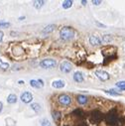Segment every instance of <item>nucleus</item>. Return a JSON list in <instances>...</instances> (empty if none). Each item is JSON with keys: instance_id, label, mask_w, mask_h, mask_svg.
Listing matches in <instances>:
<instances>
[{"instance_id": "8", "label": "nucleus", "mask_w": 125, "mask_h": 126, "mask_svg": "<svg viewBox=\"0 0 125 126\" xmlns=\"http://www.w3.org/2000/svg\"><path fill=\"white\" fill-rule=\"evenodd\" d=\"M20 98H21L22 102H24V103H30L31 101H32V99H33V95H32V93H31V92L25 91V92H23L21 94V97Z\"/></svg>"}, {"instance_id": "27", "label": "nucleus", "mask_w": 125, "mask_h": 126, "mask_svg": "<svg viewBox=\"0 0 125 126\" xmlns=\"http://www.w3.org/2000/svg\"><path fill=\"white\" fill-rule=\"evenodd\" d=\"M92 3L94 5H99V4H101V1H100V0H93Z\"/></svg>"}, {"instance_id": "25", "label": "nucleus", "mask_w": 125, "mask_h": 126, "mask_svg": "<svg viewBox=\"0 0 125 126\" xmlns=\"http://www.w3.org/2000/svg\"><path fill=\"white\" fill-rule=\"evenodd\" d=\"M9 27H10V23L9 22L0 21V28H9Z\"/></svg>"}, {"instance_id": "4", "label": "nucleus", "mask_w": 125, "mask_h": 126, "mask_svg": "<svg viewBox=\"0 0 125 126\" xmlns=\"http://www.w3.org/2000/svg\"><path fill=\"white\" fill-rule=\"evenodd\" d=\"M58 101L62 106H69L72 103V97L68 94H60L58 97Z\"/></svg>"}, {"instance_id": "19", "label": "nucleus", "mask_w": 125, "mask_h": 126, "mask_svg": "<svg viewBox=\"0 0 125 126\" xmlns=\"http://www.w3.org/2000/svg\"><path fill=\"white\" fill-rule=\"evenodd\" d=\"M30 84H31V86H33V87H35V88L42 87V85H41V84L39 83V81L36 80V79H31V80H30Z\"/></svg>"}, {"instance_id": "17", "label": "nucleus", "mask_w": 125, "mask_h": 126, "mask_svg": "<svg viewBox=\"0 0 125 126\" xmlns=\"http://www.w3.org/2000/svg\"><path fill=\"white\" fill-rule=\"evenodd\" d=\"M45 3H46V2L43 1V0H37V1H34V7H35L36 9H40V8H42V7L44 6Z\"/></svg>"}, {"instance_id": "5", "label": "nucleus", "mask_w": 125, "mask_h": 126, "mask_svg": "<svg viewBox=\"0 0 125 126\" xmlns=\"http://www.w3.org/2000/svg\"><path fill=\"white\" fill-rule=\"evenodd\" d=\"M72 115L77 119V121L85 120V118H86V113L81 108H76V109H74L72 111Z\"/></svg>"}, {"instance_id": "24", "label": "nucleus", "mask_w": 125, "mask_h": 126, "mask_svg": "<svg viewBox=\"0 0 125 126\" xmlns=\"http://www.w3.org/2000/svg\"><path fill=\"white\" fill-rule=\"evenodd\" d=\"M106 93H109L110 95H114V96H117V95H120L119 92H116L114 89H110V90H104Z\"/></svg>"}, {"instance_id": "11", "label": "nucleus", "mask_w": 125, "mask_h": 126, "mask_svg": "<svg viewBox=\"0 0 125 126\" xmlns=\"http://www.w3.org/2000/svg\"><path fill=\"white\" fill-rule=\"evenodd\" d=\"M77 101L78 102V104H80V105H84V104L87 103L88 98H87L85 95H83V94H78V95L77 96Z\"/></svg>"}, {"instance_id": "2", "label": "nucleus", "mask_w": 125, "mask_h": 126, "mask_svg": "<svg viewBox=\"0 0 125 126\" xmlns=\"http://www.w3.org/2000/svg\"><path fill=\"white\" fill-rule=\"evenodd\" d=\"M87 118H88V122H89L88 124L90 126H92L94 124H99L104 119V114L100 109L95 108V109H92L88 113Z\"/></svg>"}, {"instance_id": "3", "label": "nucleus", "mask_w": 125, "mask_h": 126, "mask_svg": "<svg viewBox=\"0 0 125 126\" xmlns=\"http://www.w3.org/2000/svg\"><path fill=\"white\" fill-rule=\"evenodd\" d=\"M60 36H61V38L62 40L69 41L75 36V31H74V29L72 27H64L61 30Z\"/></svg>"}, {"instance_id": "23", "label": "nucleus", "mask_w": 125, "mask_h": 126, "mask_svg": "<svg viewBox=\"0 0 125 126\" xmlns=\"http://www.w3.org/2000/svg\"><path fill=\"white\" fill-rule=\"evenodd\" d=\"M111 40H112L111 35H104V36L102 37V41H103L104 43H109Z\"/></svg>"}, {"instance_id": "1", "label": "nucleus", "mask_w": 125, "mask_h": 126, "mask_svg": "<svg viewBox=\"0 0 125 126\" xmlns=\"http://www.w3.org/2000/svg\"><path fill=\"white\" fill-rule=\"evenodd\" d=\"M104 120L109 126H124L125 117L119 115L117 108H111L106 114H104Z\"/></svg>"}, {"instance_id": "16", "label": "nucleus", "mask_w": 125, "mask_h": 126, "mask_svg": "<svg viewBox=\"0 0 125 126\" xmlns=\"http://www.w3.org/2000/svg\"><path fill=\"white\" fill-rule=\"evenodd\" d=\"M55 28H56V26L54 24H50V25H48V26H46L44 28L43 32L44 33H51V32H53V31L55 30Z\"/></svg>"}, {"instance_id": "20", "label": "nucleus", "mask_w": 125, "mask_h": 126, "mask_svg": "<svg viewBox=\"0 0 125 126\" xmlns=\"http://www.w3.org/2000/svg\"><path fill=\"white\" fill-rule=\"evenodd\" d=\"M0 69H2V70H7L9 69V64L6 62H3L1 59H0Z\"/></svg>"}, {"instance_id": "22", "label": "nucleus", "mask_w": 125, "mask_h": 126, "mask_svg": "<svg viewBox=\"0 0 125 126\" xmlns=\"http://www.w3.org/2000/svg\"><path fill=\"white\" fill-rule=\"evenodd\" d=\"M116 86L118 88H120L121 90H125V80H122V81H118L116 83Z\"/></svg>"}, {"instance_id": "26", "label": "nucleus", "mask_w": 125, "mask_h": 126, "mask_svg": "<svg viewBox=\"0 0 125 126\" xmlns=\"http://www.w3.org/2000/svg\"><path fill=\"white\" fill-rule=\"evenodd\" d=\"M42 126H52V124L50 123V121H49V120L44 119V120L42 121Z\"/></svg>"}, {"instance_id": "9", "label": "nucleus", "mask_w": 125, "mask_h": 126, "mask_svg": "<svg viewBox=\"0 0 125 126\" xmlns=\"http://www.w3.org/2000/svg\"><path fill=\"white\" fill-rule=\"evenodd\" d=\"M95 76H96L99 79H101L102 81H105V80L109 79V78H110L109 74H108L107 72H105V71H96V72H95Z\"/></svg>"}, {"instance_id": "21", "label": "nucleus", "mask_w": 125, "mask_h": 126, "mask_svg": "<svg viewBox=\"0 0 125 126\" xmlns=\"http://www.w3.org/2000/svg\"><path fill=\"white\" fill-rule=\"evenodd\" d=\"M31 108H32L35 112H39L41 110V106L38 103H32V104H31Z\"/></svg>"}, {"instance_id": "6", "label": "nucleus", "mask_w": 125, "mask_h": 126, "mask_svg": "<svg viewBox=\"0 0 125 126\" xmlns=\"http://www.w3.org/2000/svg\"><path fill=\"white\" fill-rule=\"evenodd\" d=\"M40 65L44 69H52V68L57 66V62L55 60H53V59H46V60H43L41 62Z\"/></svg>"}, {"instance_id": "29", "label": "nucleus", "mask_w": 125, "mask_h": 126, "mask_svg": "<svg viewBox=\"0 0 125 126\" xmlns=\"http://www.w3.org/2000/svg\"><path fill=\"white\" fill-rule=\"evenodd\" d=\"M96 24H97L99 27H103V28H105V25H103V24H101V23H99V22H96Z\"/></svg>"}, {"instance_id": "28", "label": "nucleus", "mask_w": 125, "mask_h": 126, "mask_svg": "<svg viewBox=\"0 0 125 126\" xmlns=\"http://www.w3.org/2000/svg\"><path fill=\"white\" fill-rule=\"evenodd\" d=\"M3 36H4L3 32H2V31H0V42L2 41V39H3Z\"/></svg>"}, {"instance_id": "10", "label": "nucleus", "mask_w": 125, "mask_h": 126, "mask_svg": "<svg viewBox=\"0 0 125 126\" xmlns=\"http://www.w3.org/2000/svg\"><path fill=\"white\" fill-rule=\"evenodd\" d=\"M89 43L92 46H99V45H101V40L97 36L92 35V36L89 37Z\"/></svg>"}, {"instance_id": "31", "label": "nucleus", "mask_w": 125, "mask_h": 126, "mask_svg": "<svg viewBox=\"0 0 125 126\" xmlns=\"http://www.w3.org/2000/svg\"><path fill=\"white\" fill-rule=\"evenodd\" d=\"M81 3H82V5H86L87 1H85V0H82V1H81Z\"/></svg>"}, {"instance_id": "32", "label": "nucleus", "mask_w": 125, "mask_h": 126, "mask_svg": "<svg viewBox=\"0 0 125 126\" xmlns=\"http://www.w3.org/2000/svg\"><path fill=\"white\" fill-rule=\"evenodd\" d=\"M18 83H19V84H24V80H19Z\"/></svg>"}, {"instance_id": "18", "label": "nucleus", "mask_w": 125, "mask_h": 126, "mask_svg": "<svg viewBox=\"0 0 125 126\" xmlns=\"http://www.w3.org/2000/svg\"><path fill=\"white\" fill-rule=\"evenodd\" d=\"M62 8L64 9H69L73 6V1H71V0H66V1L62 2Z\"/></svg>"}, {"instance_id": "30", "label": "nucleus", "mask_w": 125, "mask_h": 126, "mask_svg": "<svg viewBox=\"0 0 125 126\" xmlns=\"http://www.w3.org/2000/svg\"><path fill=\"white\" fill-rule=\"evenodd\" d=\"M2 108H3V103H2L1 101H0V112L2 111Z\"/></svg>"}, {"instance_id": "13", "label": "nucleus", "mask_w": 125, "mask_h": 126, "mask_svg": "<svg viewBox=\"0 0 125 126\" xmlns=\"http://www.w3.org/2000/svg\"><path fill=\"white\" fill-rule=\"evenodd\" d=\"M52 85H53V87H55V88H62V87H64V86L66 85V83H65L64 80L59 79V80H55V81H53Z\"/></svg>"}, {"instance_id": "7", "label": "nucleus", "mask_w": 125, "mask_h": 126, "mask_svg": "<svg viewBox=\"0 0 125 126\" xmlns=\"http://www.w3.org/2000/svg\"><path fill=\"white\" fill-rule=\"evenodd\" d=\"M72 69H73V66H72L71 63H69V62H62V64H61V66H60L61 72L66 73V74L70 73L72 71Z\"/></svg>"}, {"instance_id": "14", "label": "nucleus", "mask_w": 125, "mask_h": 126, "mask_svg": "<svg viewBox=\"0 0 125 126\" xmlns=\"http://www.w3.org/2000/svg\"><path fill=\"white\" fill-rule=\"evenodd\" d=\"M7 102L10 103V104L16 103L17 102V96H16V94H13V93L9 94L8 97H7Z\"/></svg>"}, {"instance_id": "15", "label": "nucleus", "mask_w": 125, "mask_h": 126, "mask_svg": "<svg viewBox=\"0 0 125 126\" xmlns=\"http://www.w3.org/2000/svg\"><path fill=\"white\" fill-rule=\"evenodd\" d=\"M52 116H53V119H54L56 122H58V121L62 118V113H61L60 111H58V110H54V111L52 112Z\"/></svg>"}, {"instance_id": "12", "label": "nucleus", "mask_w": 125, "mask_h": 126, "mask_svg": "<svg viewBox=\"0 0 125 126\" xmlns=\"http://www.w3.org/2000/svg\"><path fill=\"white\" fill-rule=\"evenodd\" d=\"M74 79L77 82H82L83 81V76L81 72H76L74 75Z\"/></svg>"}]
</instances>
